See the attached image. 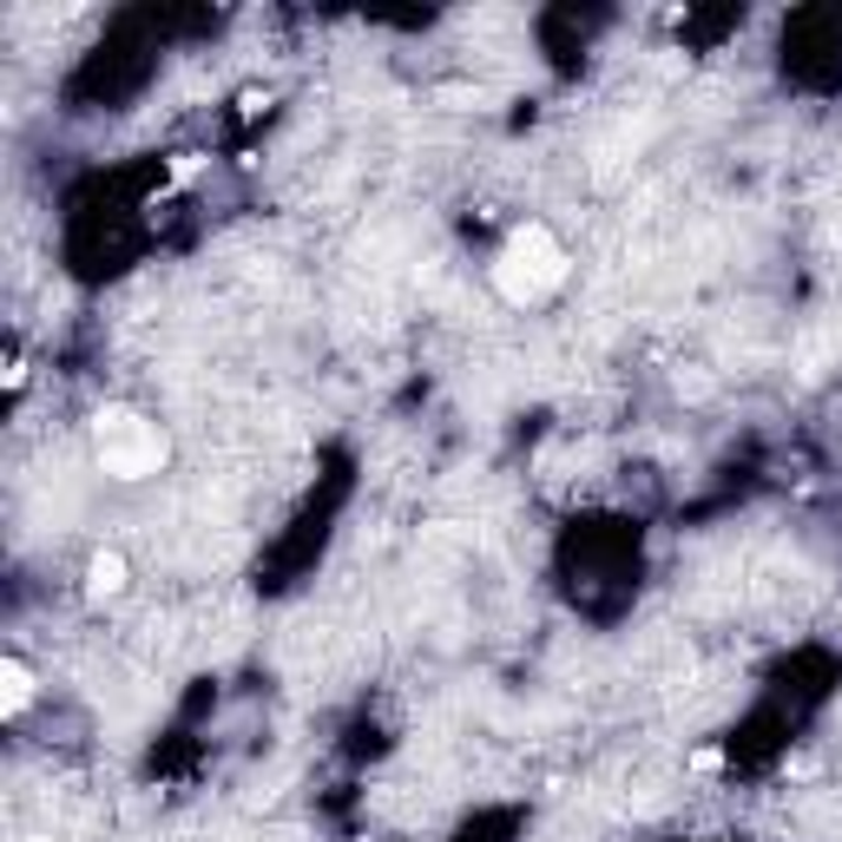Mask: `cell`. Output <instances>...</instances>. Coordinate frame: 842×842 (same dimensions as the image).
<instances>
[{"instance_id":"obj_1","label":"cell","mask_w":842,"mask_h":842,"mask_svg":"<svg viewBox=\"0 0 842 842\" xmlns=\"http://www.w3.org/2000/svg\"><path fill=\"white\" fill-rule=\"evenodd\" d=\"M560 277H566V250H560L540 224H527V231L501 250V263H494V283H501L507 303H540Z\"/></svg>"},{"instance_id":"obj_2","label":"cell","mask_w":842,"mask_h":842,"mask_svg":"<svg viewBox=\"0 0 842 842\" xmlns=\"http://www.w3.org/2000/svg\"><path fill=\"white\" fill-rule=\"evenodd\" d=\"M92 441H99L105 474H119V481H138V474H151V468L165 461V435H158L151 422H138L132 408H105V415L92 422Z\"/></svg>"},{"instance_id":"obj_3","label":"cell","mask_w":842,"mask_h":842,"mask_svg":"<svg viewBox=\"0 0 842 842\" xmlns=\"http://www.w3.org/2000/svg\"><path fill=\"white\" fill-rule=\"evenodd\" d=\"M125 586V553H92V566H86V593L92 599H112Z\"/></svg>"},{"instance_id":"obj_4","label":"cell","mask_w":842,"mask_h":842,"mask_svg":"<svg viewBox=\"0 0 842 842\" xmlns=\"http://www.w3.org/2000/svg\"><path fill=\"white\" fill-rule=\"evenodd\" d=\"M26 698H33V672H26L20 659H7V665H0V711L13 718V711H26Z\"/></svg>"}]
</instances>
